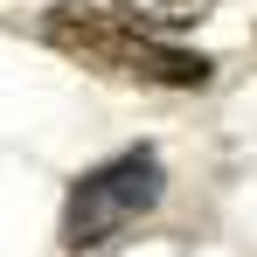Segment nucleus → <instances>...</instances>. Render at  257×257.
I'll use <instances>...</instances> for the list:
<instances>
[{"label": "nucleus", "instance_id": "1", "mask_svg": "<svg viewBox=\"0 0 257 257\" xmlns=\"http://www.w3.org/2000/svg\"><path fill=\"white\" fill-rule=\"evenodd\" d=\"M42 42L63 49L70 63H84L97 77H125V84H160V90H202L209 84V56H188L167 35H146L132 28L125 14H104V7H49L42 14Z\"/></svg>", "mask_w": 257, "mask_h": 257}, {"label": "nucleus", "instance_id": "3", "mask_svg": "<svg viewBox=\"0 0 257 257\" xmlns=\"http://www.w3.org/2000/svg\"><path fill=\"white\" fill-rule=\"evenodd\" d=\"M111 7L125 14L132 28H146V35H181V28L209 21L215 0H111Z\"/></svg>", "mask_w": 257, "mask_h": 257}, {"label": "nucleus", "instance_id": "2", "mask_svg": "<svg viewBox=\"0 0 257 257\" xmlns=\"http://www.w3.org/2000/svg\"><path fill=\"white\" fill-rule=\"evenodd\" d=\"M160 195H167V167H160L153 146H132L118 160L90 167L70 188V202H63V250L90 257V250H104V243H118L132 222H146V215L160 209Z\"/></svg>", "mask_w": 257, "mask_h": 257}]
</instances>
